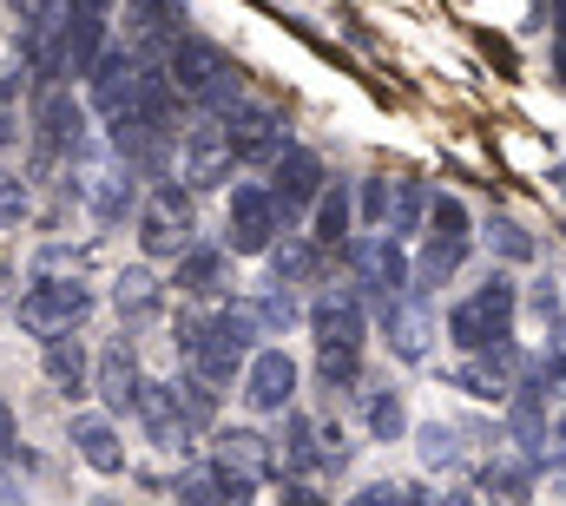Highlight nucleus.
Returning <instances> with one entry per match:
<instances>
[{"label": "nucleus", "mask_w": 566, "mask_h": 506, "mask_svg": "<svg viewBox=\"0 0 566 506\" xmlns=\"http://www.w3.org/2000/svg\"><path fill=\"white\" fill-rule=\"evenodd\" d=\"M258 316L251 309H211V316H178V349L191 362V376H205L211 388H231L244 381L251 356H258Z\"/></svg>", "instance_id": "f257e3e1"}, {"label": "nucleus", "mask_w": 566, "mask_h": 506, "mask_svg": "<svg viewBox=\"0 0 566 506\" xmlns=\"http://www.w3.org/2000/svg\"><path fill=\"white\" fill-rule=\"evenodd\" d=\"M514 309H521V289L507 276H488L474 296H461L448 309V336L461 356H488V349H507L514 342Z\"/></svg>", "instance_id": "f03ea898"}, {"label": "nucleus", "mask_w": 566, "mask_h": 506, "mask_svg": "<svg viewBox=\"0 0 566 506\" xmlns=\"http://www.w3.org/2000/svg\"><path fill=\"white\" fill-rule=\"evenodd\" d=\"M20 329L40 336V342H60V336H80V323L93 316V289L73 283V276H40L20 303H13Z\"/></svg>", "instance_id": "7ed1b4c3"}, {"label": "nucleus", "mask_w": 566, "mask_h": 506, "mask_svg": "<svg viewBox=\"0 0 566 506\" xmlns=\"http://www.w3.org/2000/svg\"><path fill=\"white\" fill-rule=\"evenodd\" d=\"M283 231V211L271 198V185H238L231 191V211H224V251L231 256H271Z\"/></svg>", "instance_id": "20e7f679"}, {"label": "nucleus", "mask_w": 566, "mask_h": 506, "mask_svg": "<svg viewBox=\"0 0 566 506\" xmlns=\"http://www.w3.org/2000/svg\"><path fill=\"white\" fill-rule=\"evenodd\" d=\"M461 256H468V211H461V198H434L422 231V263H416V289L448 283L461 270Z\"/></svg>", "instance_id": "39448f33"}, {"label": "nucleus", "mask_w": 566, "mask_h": 506, "mask_svg": "<svg viewBox=\"0 0 566 506\" xmlns=\"http://www.w3.org/2000/svg\"><path fill=\"white\" fill-rule=\"evenodd\" d=\"M224 145H231V158H251V165H277L283 151V138H290V126H283V113H271V106H251V99H238L224 119Z\"/></svg>", "instance_id": "423d86ee"}, {"label": "nucleus", "mask_w": 566, "mask_h": 506, "mask_svg": "<svg viewBox=\"0 0 566 506\" xmlns=\"http://www.w3.org/2000/svg\"><path fill=\"white\" fill-rule=\"evenodd\" d=\"M349 263H356V283L369 296H382V303L416 289V270H409V256H402L396 238H349Z\"/></svg>", "instance_id": "0eeeda50"}, {"label": "nucleus", "mask_w": 566, "mask_h": 506, "mask_svg": "<svg viewBox=\"0 0 566 506\" xmlns=\"http://www.w3.org/2000/svg\"><path fill=\"white\" fill-rule=\"evenodd\" d=\"M139 244H145V256H185L191 251V204H185L178 185H158V191L145 198Z\"/></svg>", "instance_id": "6e6552de"}, {"label": "nucleus", "mask_w": 566, "mask_h": 506, "mask_svg": "<svg viewBox=\"0 0 566 506\" xmlns=\"http://www.w3.org/2000/svg\"><path fill=\"white\" fill-rule=\"evenodd\" d=\"M310 329H316V342L323 349H363V329H369V316H363V289H323L316 303H310Z\"/></svg>", "instance_id": "1a4fd4ad"}, {"label": "nucleus", "mask_w": 566, "mask_h": 506, "mask_svg": "<svg viewBox=\"0 0 566 506\" xmlns=\"http://www.w3.org/2000/svg\"><path fill=\"white\" fill-rule=\"evenodd\" d=\"M271 198H277L283 224H290V218H303V211L323 198V158H316V151H303V145H290L277 165H271Z\"/></svg>", "instance_id": "9d476101"}, {"label": "nucleus", "mask_w": 566, "mask_h": 506, "mask_svg": "<svg viewBox=\"0 0 566 506\" xmlns=\"http://www.w3.org/2000/svg\"><path fill=\"white\" fill-rule=\"evenodd\" d=\"M244 401H251L258 414H283V408L296 401V362H290L283 349H258L251 369H244Z\"/></svg>", "instance_id": "9b49d317"}, {"label": "nucleus", "mask_w": 566, "mask_h": 506, "mask_svg": "<svg viewBox=\"0 0 566 506\" xmlns=\"http://www.w3.org/2000/svg\"><path fill=\"white\" fill-rule=\"evenodd\" d=\"M86 86H93V106L113 119V113H126L133 99H139V60H133V46H106L99 60H93V73H86Z\"/></svg>", "instance_id": "f8f14e48"}, {"label": "nucleus", "mask_w": 566, "mask_h": 506, "mask_svg": "<svg viewBox=\"0 0 566 506\" xmlns=\"http://www.w3.org/2000/svg\"><path fill=\"white\" fill-rule=\"evenodd\" d=\"M53 53H60V86H66V80H86L93 60L106 53V20L66 7V20H60V46H53Z\"/></svg>", "instance_id": "ddd939ff"}, {"label": "nucleus", "mask_w": 566, "mask_h": 506, "mask_svg": "<svg viewBox=\"0 0 566 506\" xmlns=\"http://www.w3.org/2000/svg\"><path fill=\"white\" fill-rule=\"evenodd\" d=\"M93 388L106 394V408H113V414L139 408V388H145V376H139V356H133V342H126V336L99 349V369H93Z\"/></svg>", "instance_id": "4468645a"}, {"label": "nucleus", "mask_w": 566, "mask_h": 506, "mask_svg": "<svg viewBox=\"0 0 566 506\" xmlns=\"http://www.w3.org/2000/svg\"><path fill=\"white\" fill-rule=\"evenodd\" d=\"M178 158H185V178L191 185H224L231 178V145H224V126L218 119H205V126L185 131V145H178Z\"/></svg>", "instance_id": "2eb2a0df"}, {"label": "nucleus", "mask_w": 566, "mask_h": 506, "mask_svg": "<svg viewBox=\"0 0 566 506\" xmlns=\"http://www.w3.org/2000/svg\"><path fill=\"white\" fill-rule=\"evenodd\" d=\"M40 158H66L73 145H80V131H86V113L73 106V93L66 86H53V93H40Z\"/></svg>", "instance_id": "dca6fc26"}, {"label": "nucleus", "mask_w": 566, "mask_h": 506, "mask_svg": "<svg viewBox=\"0 0 566 506\" xmlns=\"http://www.w3.org/2000/svg\"><path fill=\"white\" fill-rule=\"evenodd\" d=\"M133 414L145 421V434H151L158 447H185V434H191V414L178 408V388H165V381H145Z\"/></svg>", "instance_id": "f3484780"}, {"label": "nucleus", "mask_w": 566, "mask_h": 506, "mask_svg": "<svg viewBox=\"0 0 566 506\" xmlns=\"http://www.w3.org/2000/svg\"><path fill=\"white\" fill-rule=\"evenodd\" d=\"M73 447L93 474H126V441H119L113 414H73Z\"/></svg>", "instance_id": "a211bd4d"}, {"label": "nucleus", "mask_w": 566, "mask_h": 506, "mask_svg": "<svg viewBox=\"0 0 566 506\" xmlns=\"http://www.w3.org/2000/svg\"><path fill=\"white\" fill-rule=\"evenodd\" d=\"M382 329H389V349H396L402 362H422L428 356V303H422V289L382 303Z\"/></svg>", "instance_id": "6ab92c4d"}, {"label": "nucleus", "mask_w": 566, "mask_h": 506, "mask_svg": "<svg viewBox=\"0 0 566 506\" xmlns=\"http://www.w3.org/2000/svg\"><path fill=\"white\" fill-rule=\"evenodd\" d=\"M185 33V7L178 0H133V40H139L145 53H158L165 60V46Z\"/></svg>", "instance_id": "aec40b11"}, {"label": "nucleus", "mask_w": 566, "mask_h": 506, "mask_svg": "<svg viewBox=\"0 0 566 506\" xmlns=\"http://www.w3.org/2000/svg\"><path fill=\"white\" fill-rule=\"evenodd\" d=\"M46 381H53L66 401H80V394L93 388V362H86V342H80V336L46 342Z\"/></svg>", "instance_id": "412c9836"}, {"label": "nucleus", "mask_w": 566, "mask_h": 506, "mask_svg": "<svg viewBox=\"0 0 566 506\" xmlns=\"http://www.w3.org/2000/svg\"><path fill=\"white\" fill-rule=\"evenodd\" d=\"M428 204H434V198H428L422 185H416V178H402V185L389 191V218H382V231H389L396 244H402V238H416V231H422V218H428Z\"/></svg>", "instance_id": "4be33fe9"}, {"label": "nucleus", "mask_w": 566, "mask_h": 506, "mask_svg": "<svg viewBox=\"0 0 566 506\" xmlns=\"http://www.w3.org/2000/svg\"><path fill=\"white\" fill-rule=\"evenodd\" d=\"M86 198H93V218H99V224H119V218L133 211V178L93 171V178H86Z\"/></svg>", "instance_id": "5701e85b"}, {"label": "nucleus", "mask_w": 566, "mask_h": 506, "mask_svg": "<svg viewBox=\"0 0 566 506\" xmlns=\"http://www.w3.org/2000/svg\"><path fill=\"white\" fill-rule=\"evenodd\" d=\"M113 303H119V316H126V323L158 316V303H165V296H158V276H151V270H126V276H119V289H113Z\"/></svg>", "instance_id": "b1692460"}, {"label": "nucleus", "mask_w": 566, "mask_h": 506, "mask_svg": "<svg viewBox=\"0 0 566 506\" xmlns=\"http://www.w3.org/2000/svg\"><path fill=\"white\" fill-rule=\"evenodd\" d=\"M218 283H224V251H205V244H198V251L178 256V289H191V296H211Z\"/></svg>", "instance_id": "393cba45"}, {"label": "nucleus", "mask_w": 566, "mask_h": 506, "mask_svg": "<svg viewBox=\"0 0 566 506\" xmlns=\"http://www.w3.org/2000/svg\"><path fill=\"white\" fill-rule=\"evenodd\" d=\"M316 244H349V185L336 178V191L316 198Z\"/></svg>", "instance_id": "a878e982"}, {"label": "nucleus", "mask_w": 566, "mask_h": 506, "mask_svg": "<svg viewBox=\"0 0 566 506\" xmlns=\"http://www.w3.org/2000/svg\"><path fill=\"white\" fill-rule=\"evenodd\" d=\"M271 270H277V289L283 283H310V276H316V244H303V238L271 244Z\"/></svg>", "instance_id": "bb28decb"}, {"label": "nucleus", "mask_w": 566, "mask_h": 506, "mask_svg": "<svg viewBox=\"0 0 566 506\" xmlns=\"http://www.w3.org/2000/svg\"><path fill=\"white\" fill-rule=\"evenodd\" d=\"M402 421H409V414H402V394H396V388H376V394H369V434H376V441H396Z\"/></svg>", "instance_id": "cd10ccee"}, {"label": "nucleus", "mask_w": 566, "mask_h": 506, "mask_svg": "<svg viewBox=\"0 0 566 506\" xmlns=\"http://www.w3.org/2000/svg\"><path fill=\"white\" fill-rule=\"evenodd\" d=\"M422 461L428 467H461V434L448 421H428L422 428Z\"/></svg>", "instance_id": "c85d7f7f"}, {"label": "nucleus", "mask_w": 566, "mask_h": 506, "mask_svg": "<svg viewBox=\"0 0 566 506\" xmlns=\"http://www.w3.org/2000/svg\"><path fill=\"white\" fill-rule=\"evenodd\" d=\"M316 376H323V388H356L363 381V349H323Z\"/></svg>", "instance_id": "c756f323"}, {"label": "nucleus", "mask_w": 566, "mask_h": 506, "mask_svg": "<svg viewBox=\"0 0 566 506\" xmlns=\"http://www.w3.org/2000/svg\"><path fill=\"white\" fill-rule=\"evenodd\" d=\"M178 408H185V414H191V428H198V421H211V414H218V388H211L205 376H185V381H178Z\"/></svg>", "instance_id": "7c9ffc66"}, {"label": "nucleus", "mask_w": 566, "mask_h": 506, "mask_svg": "<svg viewBox=\"0 0 566 506\" xmlns=\"http://www.w3.org/2000/svg\"><path fill=\"white\" fill-rule=\"evenodd\" d=\"M488 244L507 256V263H527V256H534V238H527L521 224H507V218H501V224H488Z\"/></svg>", "instance_id": "2f4dec72"}, {"label": "nucleus", "mask_w": 566, "mask_h": 506, "mask_svg": "<svg viewBox=\"0 0 566 506\" xmlns=\"http://www.w3.org/2000/svg\"><path fill=\"white\" fill-rule=\"evenodd\" d=\"M20 218H27V178L0 171V231H7V224H20Z\"/></svg>", "instance_id": "473e14b6"}, {"label": "nucleus", "mask_w": 566, "mask_h": 506, "mask_svg": "<svg viewBox=\"0 0 566 506\" xmlns=\"http://www.w3.org/2000/svg\"><path fill=\"white\" fill-rule=\"evenodd\" d=\"M251 316H258V329H290V316H296V303H290L283 289H271V296H264V303H258Z\"/></svg>", "instance_id": "72a5a7b5"}, {"label": "nucleus", "mask_w": 566, "mask_h": 506, "mask_svg": "<svg viewBox=\"0 0 566 506\" xmlns=\"http://www.w3.org/2000/svg\"><path fill=\"white\" fill-rule=\"evenodd\" d=\"M0 461H20V467L33 461V454L20 447V421H13V408H7V401H0Z\"/></svg>", "instance_id": "f704fd0d"}, {"label": "nucleus", "mask_w": 566, "mask_h": 506, "mask_svg": "<svg viewBox=\"0 0 566 506\" xmlns=\"http://www.w3.org/2000/svg\"><path fill=\"white\" fill-rule=\"evenodd\" d=\"M363 218H369V224H382V218H389V185H382V178H369V185H363Z\"/></svg>", "instance_id": "c9c22d12"}, {"label": "nucleus", "mask_w": 566, "mask_h": 506, "mask_svg": "<svg viewBox=\"0 0 566 506\" xmlns=\"http://www.w3.org/2000/svg\"><path fill=\"white\" fill-rule=\"evenodd\" d=\"M554 66H560V80H566V0H560V13H554Z\"/></svg>", "instance_id": "e433bc0d"}, {"label": "nucleus", "mask_w": 566, "mask_h": 506, "mask_svg": "<svg viewBox=\"0 0 566 506\" xmlns=\"http://www.w3.org/2000/svg\"><path fill=\"white\" fill-rule=\"evenodd\" d=\"M283 506H329V500H323L316 487H303V481H296V487H283Z\"/></svg>", "instance_id": "4c0bfd02"}, {"label": "nucleus", "mask_w": 566, "mask_h": 506, "mask_svg": "<svg viewBox=\"0 0 566 506\" xmlns=\"http://www.w3.org/2000/svg\"><path fill=\"white\" fill-rule=\"evenodd\" d=\"M547 461L566 474V414H560V428H554V447H547Z\"/></svg>", "instance_id": "58836bf2"}, {"label": "nucleus", "mask_w": 566, "mask_h": 506, "mask_svg": "<svg viewBox=\"0 0 566 506\" xmlns=\"http://www.w3.org/2000/svg\"><path fill=\"white\" fill-rule=\"evenodd\" d=\"M66 7H73V13H99V20L113 13V0H66Z\"/></svg>", "instance_id": "ea45409f"}, {"label": "nucleus", "mask_w": 566, "mask_h": 506, "mask_svg": "<svg viewBox=\"0 0 566 506\" xmlns=\"http://www.w3.org/2000/svg\"><path fill=\"white\" fill-rule=\"evenodd\" d=\"M7 138H13V119H7V106H0V145H7Z\"/></svg>", "instance_id": "a19ab883"}]
</instances>
